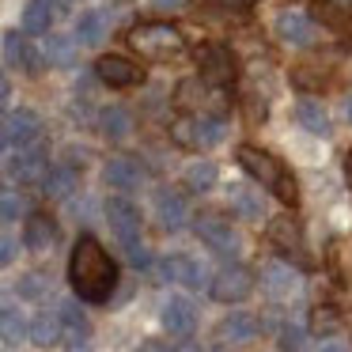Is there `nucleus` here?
Returning a JSON list of instances; mask_svg holds the SVG:
<instances>
[{"label": "nucleus", "mask_w": 352, "mask_h": 352, "mask_svg": "<svg viewBox=\"0 0 352 352\" xmlns=\"http://www.w3.org/2000/svg\"><path fill=\"white\" fill-rule=\"evenodd\" d=\"M69 280L72 292L87 303H107L110 292L118 284V265L110 261V254L102 250V243L95 235H80L69 258Z\"/></svg>", "instance_id": "obj_1"}, {"label": "nucleus", "mask_w": 352, "mask_h": 352, "mask_svg": "<svg viewBox=\"0 0 352 352\" xmlns=\"http://www.w3.org/2000/svg\"><path fill=\"white\" fill-rule=\"evenodd\" d=\"M239 167L246 170V175L254 178V182H261L269 193H273L276 201H284V205H296V182H292V175L284 170V163L276 160V155L261 152V148L254 144H243L239 148Z\"/></svg>", "instance_id": "obj_2"}, {"label": "nucleus", "mask_w": 352, "mask_h": 352, "mask_svg": "<svg viewBox=\"0 0 352 352\" xmlns=\"http://www.w3.org/2000/svg\"><path fill=\"white\" fill-rule=\"evenodd\" d=\"M129 46L148 61H175L186 54V34L175 23H140L129 31Z\"/></svg>", "instance_id": "obj_3"}, {"label": "nucleus", "mask_w": 352, "mask_h": 352, "mask_svg": "<svg viewBox=\"0 0 352 352\" xmlns=\"http://www.w3.org/2000/svg\"><path fill=\"white\" fill-rule=\"evenodd\" d=\"M197 65H201L205 87H212V91H228V87L235 84V57H231V50L220 46V42L201 46L197 50Z\"/></svg>", "instance_id": "obj_4"}, {"label": "nucleus", "mask_w": 352, "mask_h": 352, "mask_svg": "<svg viewBox=\"0 0 352 352\" xmlns=\"http://www.w3.org/2000/svg\"><path fill=\"white\" fill-rule=\"evenodd\" d=\"M208 292H212L216 303H239V299H246L254 292V273L246 265H223L208 280Z\"/></svg>", "instance_id": "obj_5"}, {"label": "nucleus", "mask_w": 352, "mask_h": 352, "mask_svg": "<svg viewBox=\"0 0 352 352\" xmlns=\"http://www.w3.org/2000/svg\"><path fill=\"white\" fill-rule=\"evenodd\" d=\"M42 140V118L34 110H12L4 114V148L19 152V148H31Z\"/></svg>", "instance_id": "obj_6"}, {"label": "nucleus", "mask_w": 352, "mask_h": 352, "mask_svg": "<svg viewBox=\"0 0 352 352\" xmlns=\"http://www.w3.org/2000/svg\"><path fill=\"white\" fill-rule=\"evenodd\" d=\"M197 235H201V243L216 254H239V235L231 231V223L216 212L197 216Z\"/></svg>", "instance_id": "obj_7"}, {"label": "nucleus", "mask_w": 352, "mask_h": 352, "mask_svg": "<svg viewBox=\"0 0 352 352\" xmlns=\"http://www.w3.org/2000/svg\"><path fill=\"white\" fill-rule=\"evenodd\" d=\"M273 27H276V38L288 42V46H311L314 42V23H311V16H303L299 8H280L273 19Z\"/></svg>", "instance_id": "obj_8"}, {"label": "nucleus", "mask_w": 352, "mask_h": 352, "mask_svg": "<svg viewBox=\"0 0 352 352\" xmlns=\"http://www.w3.org/2000/svg\"><path fill=\"white\" fill-rule=\"evenodd\" d=\"M107 220H110V228H114V235L122 239V246L140 243V212L125 197H110L107 201Z\"/></svg>", "instance_id": "obj_9"}, {"label": "nucleus", "mask_w": 352, "mask_h": 352, "mask_svg": "<svg viewBox=\"0 0 352 352\" xmlns=\"http://www.w3.org/2000/svg\"><path fill=\"white\" fill-rule=\"evenodd\" d=\"M46 175L50 167L42 148H19V152L8 155V178H16V182H42Z\"/></svg>", "instance_id": "obj_10"}, {"label": "nucleus", "mask_w": 352, "mask_h": 352, "mask_svg": "<svg viewBox=\"0 0 352 352\" xmlns=\"http://www.w3.org/2000/svg\"><path fill=\"white\" fill-rule=\"evenodd\" d=\"M261 288L273 299H292L299 292V273L292 265H284V261H273V265L261 269Z\"/></svg>", "instance_id": "obj_11"}, {"label": "nucleus", "mask_w": 352, "mask_h": 352, "mask_svg": "<svg viewBox=\"0 0 352 352\" xmlns=\"http://www.w3.org/2000/svg\"><path fill=\"white\" fill-rule=\"evenodd\" d=\"M95 72H99V80L102 84H110V87H133V84H140L144 80V72L137 69L133 61H125V57H99V65H95Z\"/></svg>", "instance_id": "obj_12"}, {"label": "nucleus", "mask_w": 352, "mask_h": 352, "mask_svg": "<svg viewBox=\"0 0 352 352\" xmlns=\"http://www.w3.org/2000/svg\"><path fill=\"white\" fill-rule=\"evenodd\" d=\"M269 239H273V246L280 254H288V258H296V261H307L303 235H299V223L292 220V216H276V220L269 223Z\"/></svg>", "instance_id": "obj_13"}, {"label": "nucleus", "mask_w": 352, "mask_h": 352, "mask_svg": "<svg viewBox=\"0 0 352 352\" xmlns=\"http://www.w3.org/2000/svg\"><path fill=\"white\" fill-rule=\"evenodd\" d=\"M163 329H170L175 337H190L193 333V326H197V314H193V303L190 299H178V296H170L167 303H163Z\"/></svg>", "instance_id": "obj_14"}, {"label": "nucleus", "mask_w": 352, "mask_h": 352, "mask_svg": "<svg viewBox=\"0 0 352 352\" xmlns=\"http://www.w3.org/2000/svg\"><path fill=\"white\" fill-rule=\"evenodd\" d=\"M102 175H107V182L114 186V190H137L140 178H144V167H140L133 155H114V160H107Z\"/></svg>", "instance_id": "obj_15"}, {"label": "nucleus", "mask_w": 352, "mask_h": 352, "mask_svg": "<svg viewBox=\"0 0 352 352\" xmlns=\"http://www.w3.org/2000/svg\"><path fill=\"white\" fill-rule=\"evenodd\" d=\"M23 243H27V250H34V254H46L50 246L57 243V223L50 220L46 212H34V216H27Z\"/></svg>", "instance_id": "obj_16"}, {"label": "nucleus", "mask_w": 352, "mask_h": 352, "mask_svg": "<svg viewBox=\"0 0 352 352\" xmlns=\"http://www.w3.org/2000/svg\"><path fill=\"white\" fill-rule=\"evenodd\" d=\"M155 216H160V223L167 231H178L186 223V201H182V193H175V190H155Z\"/></svg>", "instance_id": "obj_17"}, {"label": "nucleus", "mask_w": 352, "mask_h": 352, "mask_svg": "<svg viewBox=\"0 0 352 352\" xmlns=\"http://www.w3.org/2000/svg\"><path fill=\"white\" fill-rule=\"evenodd\" d=\"M258 337V318L246 311H235L231 318L220 322V341H231V344H246Z\"/></svg>", "instance_id": "obj_18"}, {"label": "nucleus", "mask_w": 352, "mask_h": 352, "mask_svg": "<svg viewBox=\"0 0 352 352\" xmlns=\"http://www.w3.org/2000/svg\"><path fill=\"white\" fill-rule=\"evenodd\" d=\"M163 276H167V280H182L186 288H201V284H205V269L193 258H182V254L163 261Z\"/></svg>", "instance_id": "obj_19"}, {"label": "nucleus", "mask_w": 352, "mask_h": 352, "mask_svg": "<svg viewBox=\"0 0 352 352\" xmlns=\"http://www.w3.org/2000/svg\"><path fill=\"white\" fill-rule=\"evenodd\" d=\"M61 333H65V322H61V314H50V311H42L38 318L31 322V341L38 344V349H54L57 341H61Z\"/></svg>", "instance_id": "obj_20"}, {"label": "nucleus", "mask_w": 352, "mask_h": 352, "mask_svg": "<svg viewBox=\"0 0 352 352\" xmlns=\"http://www.w3.org/2000/svg\"><path fill=\"white\" fill-rule=\"evenodd\" d=\"M57 16V0H31L23 12V31L27 34H46Z\"/></svg>", "instance_id": "obj_21"}, {"label": "nucleus", "mask_w": 352, "mask_h": 352, "mask_svg": "<svg viewBox=\"0 0 352 352\" xmlns=\"http://www.w3.org/2000/svg\"><path fill=\"white\" fill-rule=\"evenodd\" d=\"M107 38V12H84L76 19V42L80 46H99Z\"/></svg>", "instance_id": "obj_22"}, {"label": "nucleus", "mask_w": 352, "mask_h": 352, "mask_svg": "<svg viewBox=\"0 0 352 352\" xmlns=\"http://www.w3.org/2000/svg\"><path fill=\"white\" fill-rule=\"evenodd\" d=\"M296 122L303 125V129L318 133V137H329V118H326V110H322L314 99H299L296 102Z\"/></svg>", "instance_id": "obj_23"}, {"label": "nucleus", "mask_w": 352, "mask_h": 352, "mask_svg": "<svg viewBox=\"0 0 352 352\" xmlns=\"http://www.w3.org/2000/svg\"><path fill=\"white\" fill-rule=\"evenodd\" d=\"M72 190H76V170H72V167H54L46 178H42V193H46L50 201L69 197Z\"/></svg>", "instance_id": "obj_24"}, {"label": "nucleus", "mask_w": 352, "mask_h": 352, "mask_svg": "<svg viewBox=\"0 0 352 352\" xmlns=\"http://www.w3.org/2000/svg\"><path fill=\"white\" fill-rule=\"evenodd\" d=\"M99 129H102V137H107V140H122L125 133L133 129L129 110H125V107H107L99 114Z\"/></svg>", "instance_id": "obj_25"}, {"label": "nucleus", "mask_w": 352, "mask_h": 352, "mask_svg": "<svg viewBox=\"0 0 352 352\" xmlns=\"http://www.w3.org/2000/svg\"><path fill=\"white\" fill-rule=\"evenodd\" d=\"M31 46H27V38L19 31H8L4 34V61H8V69H34V61H31Z\"/></svg>", "instance_id": "obj_26"}, {"label": "nucleus", "mask_w": 352, "mask_h": 352, "mask_svg": "<svg viewBox=\"0 0 352 352\" xmlns=\"http://www.w3.org/2000/svg\"><path fill=\"white\" fill-rule=\"evenodd\" d=\"M216 163H208V160H201V163H190L186 167V186H190L193 193H208L216 186Z\"/></svg>", "instance_id": "obj_27"}, {"label": "nucleus", "mask_w": 352, "mask_h": 352, "mask_svg": "<svg viewBox=\"0 0 352 352\" xmlns=\"http://www.w3.org/2000/svg\"><path fill=\"white\" fill-rule=\"evenodd\" d=\"M223 133H228V122H223L220 114H201V118H197V148L220 144Z\"/></svg>", "instance_id": "obj_28"}, {"label": "nucleus", "mask_w": 352, "mask_h": 352, "mask_svg": "<svg viewBox=\"0 0 352 352\" xmlns=\"http://www.w3.org/2000/svg\"><path fill=\"white\" fill-rule=\"evenodd\" d=\"M46 61L57 65V69H69V65L76 61V42L61 38V34H50L46 38Z\"/></svg>", "instance_id": "obj_29"}, {"label": "nucleus", "mask_w": 352, "mask_h": 352, "mask_svg": "<svg viewBox=\"0 0 352 352\" xmlns=\"http://www.w3.org/2000/svg\"><path fill=\"white\" fill-rule=\"evenodd\" d=\"M0 326H4V344H19V337L31 333L23 322V314L16 311V303H4V311H0Z\"/></svg>", "instance_id": "obj_30"}, {"label": "nucleus", "mask_w": 352, "mask_h": 352, "mask_svg": "<svg viewBox=\"0 0 352 352\" xmlns=\"http://www.w3.org/2000/svg\"><path fill=\"white\" fill-rule=\"evenodd\" d=\"M231 208L243 220H261V197L254 190H231Z\"/></svg>", "instance_id": "obj_31"}, {"label": "nucleus", "mask_w": 352, "mask_h": 352, "mask_svg": "<svg viewBox=\"0 0 352 352\" xmlns=\"http://www.w3.org/2000/svg\"><path fill=\"white\" fill-rule=\"evenodd\" d=\"M170 140L178 148H197V118H178V122H170Z\"/></svg>", "instance_id": "obj_32"}, {"label": "nucleus", "mask_w": 352, "mask_h": 352, "mask_svg": "<svg viewBox=\"0 0 352 352\" xmlns=\"http://www.w3.org/2000/svg\"><path fill=\"white\" fill-rule=\"evenodd\" d=\"M61 322H65V329H69L72 337H76V341H84L87 337V318H84V311H80L76 303H61Z\"/></svg>", "instance_id": "obj_33"}, {"label": "nucleus", "mask_w": 352, "mask_h": 352, "mask_svg": "<svg viewBox=\"0 0 352 352\" xmlns=\"http://www.w3.org/2000/svg\"><path fill=\"white\" fill-rule=\"evenodd\" d=\"M201 84H205V80H182V84H178V91H175V107H178V110H190V107H197V102L205 99V91H201Z\"/></svg>", "instance_id": "obj_34"}, {"label": "nucleus", "mask_w": 352, "mask_h": 352, "mask_svg": "<svg viewBox=\"0 0 352 352\" xmlns=\"http://www.w3.org/2000/svg\"><path fill=\"white\" fill-rule=\"evenodd\" d=\"M311 329L314 333H337V329H341V314H337L333 307H314Z\"/></svg>", "instance_id": "obj_35"}, {"label": "nucleus", "mask_w": 352, "mask_h": 352, "mask_svg": "<svg viewBox=\"0 0 352 352\" xmlns=\"http://www.w3.org/2000/svg\"><path fill=\"white\" fill-rule=\"evenodd\" d=\"M50 292V276L46 273H27L19 276V296L23 299H42Z\"/></svg>", "instance_id": "obj_36"}, {"label": "nucleus", "mask_w": 352, "mask_h": 352, "mask_svg": "<svg viewBox=\"0 0 352 352\" xmlns=\"http://www.w3.org/2000/svg\"><path fill=\"white\" fill-rule=\"evenodd\" d=\"M19 212H23V201H19L12 190H4V201H0V216H4V223L19 220Z\"/></svg>", "instance_id": "obj_37"}, {"label": "nucleus", "mask_w": 352, "mask_h": 352, "mask_svg": "<svg viewBox=\"0 0 352 352\" xmlns=\"http://www.w3.org/2000/svg\"><path fill=\"white\" fill-rule=\"evenodd\" d=\"M280 344H284V352H299V349H303V329H299V326H284L280 329Z\"/></svg>", "instance_id": "obj_38"}, {"label": "nucleus", "mask_w": 352, "mask_h": 352, "mask_svg": "<svg viewBox=\"0 0 352 352\" xmlns=\"http://www.w3.org/2000/svg\"><path fill=\"white\" fill-rule=\"evenodd\" d=\"M190 0H152V8L155 12H182Z\"/></svg>", "instance_id": "obj_39"}, {"label": "nucleus", "mask_w": 352, "mask_h": 352, "mask_svg": "<svg viewBox=\"0 0 352 352\" xmlns=\"http://www.w3.org/2000/svg\"><path fill=\"white\" fill-rule=\"evenodd\" d=\"M12 258H16V239L4 235V243H0V261H4V265H12Z\"/></svg>", "instance_id": "obj_40"}, {"label": "nucleus", "mask_w": 352, "mask_h": 352, "mask_svg": "<svg viewBox=\"0 0 352 352\" xmlns=\"http://www.w3.org/2000/svg\"><path fill=\"white\" fill-rule=\"evenodd\" d=\"M140 352H170V344L167 341H144V344H140Z\"/></svg>", "instance_id": "obj_41"}, {"label": "nucleus", "mask_w": 352, "mask_h": 352, "mask_svg": "<svg viewBox=\"0 0 352 352\" xmlns=\"http://www.w3.org/2000/svg\"><path fill=\"white\" fill-rule=\"evenodd\" d=\"M318 352H349V344H344V341H326Z\"/></svg>", "instance_id": "obj_42"}, {"label": "nucleus", "mask_w": 352, "mask_h": 352, "mask_svg": "<svg viewBox=\"0 0 352 352\" xmlns=\"http://www.w3.org/2000/svg\"><path fill=\"white\" fill-rule=\"evenodd\" d=\"M220 4H231V8H250V4H258V0H220Z\"/></svg>", "instance_id": "obj_43"}, {"label": "nucleus", "mask_w": 352, "mask_h": 352, "mask_svg": "<svg viewBox=\"0 0 352 352\" xmlns=\"http://www.w3.org/2000/svg\"><path fill=\"white\" fill-rule=\"evenodd\" d=\"M341 110H344V118L352 122V95H344V99H341Z\"/></svg>", "instance_id": "obj_44"}, {"label": "nucleus", "mask_w": 352, "mask_h": 352, "mask_svg": "<svg viewBox=\"0 0 352 352\" xmlns=\"http://www.w3.org/2000/svg\"><path fill=\"white\" fill-rule=\"evenodd\" d=\"M69 352H91V344H87V341H72Z\"/></svg>", "instance_id": "obj_45"}, {"label": "nucleus", "mask_w": 352, "mask_h": 352, "mask_svg": "<svg viewBox=\"0 0 352 352\" xmlns=\"http://www.w3.org/2000/svg\"><path fill=\"white\" fill-rule=\"evenodd\" d=\"M344 170H349V178H352V152L344 155Z\"/></svg>", "instance_id": "obj_46"}, {"label": "nucleus", "mask_w": 352, "mask_h": 352, "mask_svg": "<svg viewBox=\"0 0 352 352\" xmlns=\"http://www.w3.org/2000/svg\"><path fill=\"white\" fill-rule=\"evenodd\" d=\"M182 352H197V349H182Z\"/></svg>", "instance_id": "obj_47"}]
</instances>
